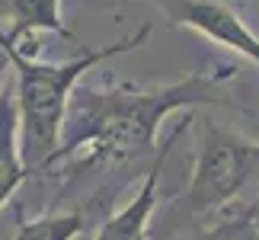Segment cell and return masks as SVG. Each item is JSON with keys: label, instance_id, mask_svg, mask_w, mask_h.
I'll return each instance as SVG.
<instances>
[{"label": "cell", "instance_id": "6da1fadb", "mask_svg": "<svg viewBox=\"0 0 259 240\" xmlns=\"http://www.w3.org/2000/svg\"><path fill=\"white\" fill-rule=\"evenodd\" d=\"M231 77L234 71L224 67L218 74L195 71L163 87L112 84L109 90H77L67 109L71 135L64 138L58 160L87 151L83 164H122L151 154L166 115L202 103H224L221 84Z\"/></svg>", "mask_w": 259, "mask_h": 240}, {"label": "cell", "instance_id": "7a4b0ae2", "mask_svg": "<svg viewBox=\"0 0 259 240\" xmlns=\"http://www.w3.org/2000/svg\"><path fill=\"white\" fill-rule=\"evenodd\" d=\"M147 35H151V26H141L135 35H125L112 45L96 48V52L87 48L83 55L71 58V61H58V64L29 58L0 35V52L7 55L10 71H13V87H16L23 157L32 173H38L45 167H55L58 151L64 144L61 135H64V122H67V109H71L74 87L80 84V77L90 67L138 48Z\"/></svg>", "mask_w": 259, "mask_h": 240}, {"label": "cell", "instance_id": "3957f363", "mask_svg": "<svg viewBox=\"0 0 259 240\" xmlns=\"http://www.w3.org/2000/svg\"><path fill=\"white\" fill-rule=\"evenodd\" d=\"M256 176H259V141L208 125L192 167V183L186 189V212L189 215L221 212L234 198H240V192Z\"/></svg>", "mask_w": 259, "mask_h": 240}, {"label": "cell", "instance_id": "277c9868", "mask_svg": "<svg viewBox=\"0 0 259 240\" xmlns=\"http://www.w3.org/2000/svg\"><path fill=\"white\" fill-rule=\"evenodd\" d=\"M157 7L166 13L173 26H189L208 42L259 64V38L246 29L234 7L221 4V0H157Z\"/></svg>", "mask_w": 259, "mask_h": 240}, {"label": "cell", "instance_id": "5b68a950", "mask_svg": "<svg viewBox=\"0 0 259 240\" xmlns=\"http://www.w3.org/2000/svg\"><path fill=\"white\" fill-rule=\"evenodd\" d=\"M189 122H192V118L179 122V128H176L170 138H166V144L160 147L157 160L151 164V170H147V176H144L141 189H138V195H135L125 208H118V212L109 218L103 227H99L96 240H151V215H154V208H157V186H160L163 164H166V157H170L173 144L186 135Z\"/></svg>", "mask_w": 259, "mask_h": 240}, {"label": "cell", "instance_id": "8992f818", "mask_svg": "<svg viewBox=\"0 0 259 240\" xmlns=\"http://www.w3.org/2000/svg\"><path fill=\"white\" fill-rule=\"evenodd\" d=\"M61 4L64 0H10V23H0V35L29 58H35V32H58L61 38H74L61 19Z\"/></svg>", "mask_w": 259, "mask_h": 240}, {"label": "cell", "instance_id": "52a82bcc", "mask_svg": "<svg viewBox=\"0 0 259 240\" xmlns=\"http://www.w3.org/2000/svg\"><path fill=\"white\" fill-rule=\"evenodd\" d=\"M32 173L23 157V138H19V106H16V87L10 84L0 99V208L13 192L23 186V179Z\"/></svg>", "mask_w": 259, "mask_h": 240}, {"label": "cell", "instance_id": "ba28073f", "mask_svg": "<svg viewBox=\"0 0 259 240\" xmlns=\"http://www.w3.org/2000/svg\"><path fill=\"white\" fill-rule=\"evenodd\" d=\"M87 231V218L80 212H58L23 221L13 240H80Z\"/></svg>", "mask_w": 259, "mask_h": 240}, {"label": "cell", "instance_id": "9c48e42d", "mask_svg": "<svg viewBox=\"0 0 259 240\" xmlns=\"http://www.w3.org/2000/svg\"><path fill=\"white\" fill-rule=\"evenodd\" d=\"M7 64H10V61H7V55L0 52V99H4V93H7V87H10V77H7L10 71H7Z\"/></svg>", "mask_w": 259, "mask_h": 240}]
</instances>
